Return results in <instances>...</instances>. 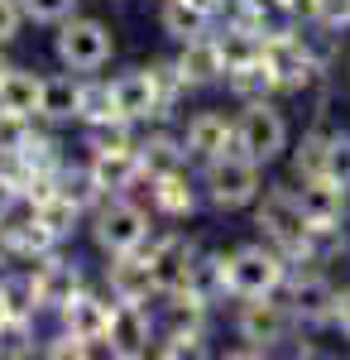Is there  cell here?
Listing matches in <instances>:
<instances>
[{
  "instance_id": "obj_6",
  "label": "cell",
  "mask_w": 350,
  "mask_h": 360,
  "mask_svg": "<svg viewBox=\"0 0 350 360\" xmlns=\"http://www.w3.org/2000/svg\"><path fill=\"white\" fill-rule=\"evenodd\" d=\"M144 236H149V217H144V207H135V202H106L96 212V245L106 250V255L139 250Z\"/></svg>"
},
{
  "instance_id": "obj_30",
  "label": "cell",
  "mask_w": 350,
  "mask_h": 360,
  "mask_svg": "<svg viewBox=\"0 0 350 360\" xmlns=\"http://www.w3.org/2000/svg\"><path fill=\"white\" fill-rule=\"evenodd\" d=\"M326 173L350 188V135H341V130L331 135V144H326Z\"/></svg>"
},
{
  "instance_id": "obj_32",
  "label": "cell",
  "mask_w": 350,
  "mask_h": 360,
  "mask_svg": "<svg viewBox=\"0 0 350 360\" xmlns=\"http://www.w3.org/2000/svg\"><path fill=\"white\" fill-rule=\"evenodd\" d=\"M312 15L326 29H346L350 25V0H312Z\"/></svg>"
},
{
  "instance_id": "obj_18",
  "label": "cell",
  "mask_w": 350,
  "mask_h": 360,
  "mask_svg": "<svg viewBox=\"0 0 350 360\" xmlns=\"http://www.w3.org/2000/svg\"><path fill=\"white\" fill-rule=\"evenodd\" d=\"M0 106L5 111H20V115H39V106H44V77L10 68L5 82H0Z\"/></svg>"
},
{
  "instance_id": "obj_11",
  "label": "cell",
  "mask_w": 350,
  "mask_h": 360,
  "mask_svg": "<svg viewBox=\"0 0 350 360\" xmlns=\"http://www.w3.org/2000/svg\"><path fill=\"white\" fill-rule=\"evenodd\" d=\"M139 173H144V164H139V149L130 144V139L110 135L101 149H96V159H91V178L101 183V193H120V188H130Z\"/></svg>"
},
{
  "instance_id": "obj_21",
  "label": "cell",
  "mask_w": 350,
  "mask_h": 360,
  "mask_svg": "<svg viewBox=\"0 0 350 360\" xmlns=\"http://www.w3.org/2000/svg\"><path fill=\"white\" fill-rule=\"evenodd\" d=\"M77 101H82V82H72V77H48L44 82V106H39V115H48V120H77Z\"/></svg>"
},
{
  "instance_id": "obj_33",
  "label": "cell",
  "mask_w": 350,
  "mask_h": 360,
  "mask_svg": "<svg viewBox=\"0 0 350 360\" xmlns=\"http://www.w3.org/2000/svg\"><path fill=\"white\" fill-rule=\"evenodd\" d=\"M20 20H25V5L20 0H0V44H10L20 34Z\"/></svg>"
},
{
  "instance_id": "obj_31",
  "label": "cell",
  "mask_w": 350,
  "mask_h": 360,
  "mask_svg": "<svg viewBox=\"0 0 350 360\" xmlns=\"http://www.w3.org/2000/svg\"><path fill=\"white\" fill-rule=\"evenodd\" d=\"M159 356H202V332H197V327H188V332L178 327V332L159 346Z\"/></svg>"
},
{
  "instance_id": "obj_7",
  "label": "cell",
  "mask_w": 350,
  "mask_h": 360,
  "mask_svg": "<svg viewBox=\"0 0 350 360\" xmlns=\"http://www.w3.org/2000/svg\"><path fill=\"white\" fill-rule=\"evenodd\" d=\"M110 96H115V115H120V120H149V115H159L163 68H135V72L115 77V82H110Z\"/></svg>"
},
{
  "instance_id": "obj_39",
  "label": "cell",
  "mask_w": 350,
  "mask_h": 360,
  "mask_svg": "<svg viewBox=\"0 0 350 360\" xmlns=\"http://www.w3.org/2000/svg\"><path fill=\"white\" fill-rule=\"evenodd\" d=\"M5 72H10V63H5V58H0V82H5Z\"/></svg>"
},
{
  "instance_id": "obj_9",
  "label": "cell",
  "mask_w": 350,
  "mask_h": 360,
  "mask_svg": "<svg viewBox=\"0 0 350 360\" xmlns=\"http://www.w3.org/2000/svg\"><path fill=\"white\" fill-rule=\"evenodd\" d=\"M302 212L312 221V236H326L336 231L341 217H346V183H336L331 173H317V178H302Z\"/></svg>"
},
{
  "instance_id": "obj_36",
  "label": "cell",
  "mask_w": 350,
  "mask_h": 360,
  "mask_svg": "<svg viewBox=\"0 0 350 360\" xmlns=\"http://www.w3.org/2000/svg\"><path fill=\"white\" fill-rule=\"evenodd\" d=\"M192 10H202V15H207V20H212L216 10H226V0H188Z\"/></svg>"
},
{
  "instance_id": "obj_37",
  "label": "cell",
  "mask_w": 350,
  "mask_h": 360,
  "mask_svg": "<svg viewBox=\"0 0 350 360\" xmlns=\"http://www.w3.org/2000/svg\"><path fill=\"white\" fill-rule=\"evenodd\" d=\"M0 322H10V307H5V298H0Z\"/></svg>"
},
{
  "instance_id": "obj_4",
  "label": "cell",
  "mask_w": 350,
  "mask_h": 360,
  "mask_svg": "<svg viewBox=\"0 0 350 360\" xmlns=\"http://www.w3.org/2000/svg\"><path fill=\"white\" fill-rule=\"evenodd\" d=\"M115 53V39L101 20H67L58 34V58L67 72H96L101 63H110Z\"/></svg>"
},
{
  "instance_id": "obj_22",
  "label": "cell",
  "mask_w": 350,
  "mask_h": 360,
  "mask_svg": "<svg viewBox=\"0 0 350 360\" xmlns=\"http://www.w3.org/2000/svg\"><path fill=\"white\" fill-rule=\"evenodd\" d=\"M183 159H188V149H183V144H173L168 135H154L149 144H139V164H144V173H149V178L178 173V168H183Z\"/></svg>"
},
{
  "instance_id": "obj_25",
  "label": "cell",
  "mask_w": 350,
  "mask_h": 360,
  "mask_svg": "<svg viewBox=\"0 0 350 360\" xmlns=\"http://www.w3.org/2000/svg\"><path fill=\"white\" fill-rule=\"evenodd\" d=\"M77 120H86V125H110V120H120V115H115V96H110V86H106V82L82 86Z\"/></svg>"
},
{
  "instance_id": "obj_20",
  "label": "cell",
  "mask_w": 350,
  "mask_h": 360,
  "mask_svg": "<svg viewBox=\"0 0 350 360\" xmlns=\"http://www.w3.org/2000/svg\"><path fill=\"white\" fill-rule=\"evenodd\" d=\"M34 283H39V298L48 307H63L67 298H77V269H72L67 259H48Z\"/></svg>"
},
{
  "instance_id": "obj_34",
  "label": "cell",
  "mask_w": 350,
  "mask_h": 360,
  "mask_svg": "<svg viewBox=\"0 0 350 360\" xmlns=\"http://www.w3.org/2000/svg\"><path fill=\"white\" fill-rule=\"evenodd\" d=\"M331 317H336V327L350 336V288H346V293H336V312H331Z\"/></svg>"
},
{
  "instance_id": "obj_27",
  "label": "cell",
  "mask_w": 350,
  "mask_h": 360,
  "mask_svg": "<svg viewBox=\"0 0 350 360\" xmlns=\"http://www.w3.org/2000/svg\"><path fill=\"white\" fill-rule=\"evenodd\" d=\"M0 298H5V307H10V317H25V322L34 317V307L44 303L34 278H5V283H0Z\"/></svg>"
},
{
  "instance_id": "obj_8",
  "label": "cell",
  "mask_w": 350,
  "mask_h": 360,
  "mask_svg": "<svg viewBox=\"0 0 350 360\" xmlns=\"http://www.w3.org/2000/svg\"><path fill=\"white\" fill-rule=\"evenodd\" d=\"M297 312L283 303H269V298H249V303L240 307V341H249V346H259V351H269V346H278V341H288V332H293Z\"/></svg>"
},
{
  "instance_id": "obj_10",
  "label": "cell",
  "mask_w": 350,
  "mask_h": 360,
  "mask_svg": "<svg viewBox=\"0 0 350 360\" xmlns=\"http://www.w3.org/2000/svg\"><path fill=\"white\" fill-rule=\"evenodd\" d=\"M149 341H154V322H149L144 307H139V303H115V307H110V332H106L110 356L135 360V356L149 351Z\"/></svg>"
},
{
  "instance_id": "obj_16",
  "label": "cell",
  "mask_w": 350,
  "mask_h": 360,
  "mask_svg": "<svg viewBox=\"0 0 350 360\" xmlns=\"http://www.w3.org/2000/svg\"><path fill=\"white\" fill-rule=\"evenodd\" d=\"M302 317V322H326L331 312H336V288L326 283L322 274H307L293 283V303H288Z\"/></svg>"
},
{
  "instance_id": "obj_29",
  "label": "cell",
  "mask_w": 350,
  "mask_h": 360,
  "mask_svg": "<svg viewBox=\"0 0 350 360\" xmlns=\"http://www.w3.org/2000/svg\"><path fill=\"white\" fill-rule=\"evenodd\" d=\"M20 5H25L29 20H39V25H63L77 10V0H20Z\"/></svg>"
},
{
  "instance_id": "obj_13",
  "label": "cell",
  "mask_w": 350,
  "mask_h": 360,
  "mask_svg": "<svg viewBox=\"0 0 350 360\" xmlns=\"http://www.w3.org/2000/svg\"><path fill=\"white\" fill-rule=\"evenodd\" d=\"M178 82L183 86H207V82H221L226 77V53H221V39H188V49L178 58Z\"/></svg>"
},
{
  "instance_id": "obj_2",
  "label": "cell",
  "mask_w": 350,
  "mask_h": 360,
  "mask_svg": "<svg viewBox=\"0 0 350 360\" xmlns=\"http://www.w3.org/2000/svg\"><path fill=\"white\" fill-rule=\"evenodd\" d=\"M235 149L245 159H254L259 168L273 164L288 149V120H283V111H273L269 101H249L245 115L235 120Z\"/></svg>"
},
{
  "instance_id": "obj_38",
  "label": "cell",
  "mask_w": 350,
  "mask_h": 360,
  "mask_svg": "<svg viewBox=\"0 0 350 360\" xmlns=\"http://www.w3.org/2000/svg\"><path fill=\"white\" fill-rule=\"evenodd\" d=\"M278 5H283V10H293V5H302V0H278ZM307 5H312V0H307Z\"/></svg>"
},
{
  "instance_id": "obj_3",
  "label": "cell",
  "mask_w": 350,
  "mask_h": 360,
  "mask_svg": "<svg viewBox=\"0 0 350 360\" xmlns=\"http://www.w3.org/2000/svg\"><path fill=\"white\" fill-rule=\"evenodd\" d=\"M259 226H264V236L278 250H307V240H312V221H307L302 197L293 188L264 193V202H259Z\"/></svg>"
},
{
  "instance_id": "obj_5",
  "label": "cell",
  "mask_w": 350,
  "mask_h": 360,
  "mask_svg": "<svg viewBox=\"0 0 350 360\" xmlns=\"http://www.w3.org/2000/svg\"><path fill=\"white\" fill-rule=\"evenodd\" d=\"M283 283V259L264 245H240L231 255V293L235 298H273Z\"/></svg>"
},
{
  "instance_id": "obj_17",
  "label": "cell",
  "mask_w": 350,
  "mask_h": 360,
  "mask_svg": "<svg viewBox=\"0 0 350 360\" xmlns=\"http://www.w3.org/2000/svg\"><path fill=\"white\" fill-rule=\"evenodd\" d=\"M154 278H159V288H168V293H178V288H188V278H192V250L188 240H163L154 255Z\"/></svg>"
},
{
  "instance_id": "obj_23",
  "label": "cell",
  "mask_w": 350,
  "mask_h": 360,
  "mask_svg": "<svg viewBox=\"0 0 350 360\" xmlns=\"http://www.w3.org/2000/svg\"><path fill=\"white\" fill-rule=\"evenodd\" d=\"M154 183H159V188H154V202H159L168 217H192L197 197H192V183L183 178V168H178V173H163Z\"/></svg>"
},
{
  "instance_id": "obj_35",
  "label": "cell",
  "mask_w": 350,
  "mask_h": 360,
  "mask_svg": "<svg viewBox=\"0 0 350 360\" xmlns=\"http://www.w3.org/2000/svg\"><path fill=\"white\" fill-rule=\"evenodd\" d=\"M10 202H15V183H10V178H0V217L10 212Z\"/></svg>"
},
{
  "instance_id": "obj_24",
  "label": "cell",
  "mask_w": 350,
  "mask_h": 360,
  "mask_svg": "<svg viewBox=\"0 0 350 360\" xmlns=\"http://www.w3.org/2000/svg\"><path fill=\"white\" fill-rule=\"evenodd\" d=\"M34 212H39V221L48 226L58 240H63V236H67V231L77 226V217H82V207H77V202H72L67 193H48V197H39V207H34Z\"/></svg>"
},
{
  "instance_id": "obj_15",
  "label": "cell",
  "mask_w": 350,
  "mask_h": 360,
  "mask_svg": "<svg viewBox=\"0 0 350 360\" xmlns=\"http://www.w3.org/2000/svg\"><path fill=\"white\" fill-rule=\"evenodd\" d=\"M63 322H67V332L77 336V341H106L110 332V307L96 303V298H86V293H77V298H67L63 303Z\"/></svg>"
},
{
  "instance_id": "obj_1",
  "label": "cell",
  "mask_w": 350,
  "mask_h": 360,
  "mask_svg": "<svg viewBox=\"0 0 350 360\" xmlns=\"http://www.w3.org/2000/svg\"><path fill=\"white\" fill-rule=\"evenodd\" d=\"M259 164L245 159L240 149H226L207 164V197H212L221 212H235V207H249L259 197Z\"/></svg>"
},
{
  "instance_id": "obj_12",
  "label": "cell",
  "mask_w": 350,
  "mask_h": 360,
  "mask_svg": "<svg viewBox=\"0 0 350 360\" xmlns=\"http://www.w3.org/2000/svg\"><path fill=\"white\" fill-rule=\"evenodd\" d=\"M235 144V125L226 120L221 111H197L188 120V135H183V149H188V159H202V164H212L216 154H226Z\"/></svg>"
},
{
  "instance_id": "obj_26",
  "label": "cell",
  "mask_w": 350,
  "mask_h": 360,
  "mask_svg": "<svg viewBox=\"0 0 350 360\" xmlns=\"http://www.w3.org/2000/svg\"><path fill=\"white\" fill-rule=\"evenodd\" d=\"M202 25H207V15L202 10H192L188 0H168L163 5V34H173V39H197L202 34Z\"/></svg>"
},
{
  "instance_id": "obj_19",
  "label": "cell",
  "mask_w": 350,
  "mask_h": 360,
  "mask_svg": "<svg viewBox=\"0 0 350 360\" xmlns=\"http://www.w3.org/2000/svg\"><path fill=\"white\" fill-rule=\"evenodd\" d=\"M226 77H231V91H235L240 101H264L269 91H278V72L269 68V58H254V63H245V68H231Z\"/></svg>"
},
{
  "instance_id": "obj_14",
  "label": "cell",
  "mask_w": 350,
  "mask_h": 360,
  "mask_svg": "<svg viewBox=\"0 0 350 360\" xmlns=\"http://www.w3.org/2000/svg\"><path fill=\"white\" fill-rule=\"evenodd\" d=\"M110 259H115V264H110V293H115V303H144V298L159 288L154 259H139L135 250L110 255Z\"/></svg>"
},
{
  "instance_id": "obj_28",
  "label": "cell",
  "mask_w": 350,
  "mask_h": 360,
  "mask_svg": "<svg viewBox=\"0 0 350 360\" xmlns=\"http://www.w3.org/2000/svg\"><path fill=\"white\" fill-rule=\"evenodd\" d=\"M29 139H34V130H29V115L5 111V106H0V154H5V159H20Z\"/></svg>"
}]
</instances>
